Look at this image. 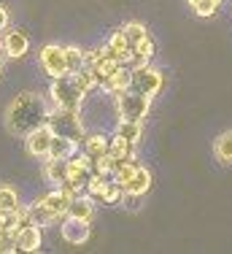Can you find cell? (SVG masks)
Wrapping results in <instances>:
<instances>
[{
	"instance_id": "6da1fadb",
	"label": "cell",
	"mask_w": 232,
	"mask_h": 254,
	"mask_svg": "<svg viewBox=\"0 0 232 254\" xmlns=\"http://www.w3.org/2000/svg\"><path fill=\"white\" fill-rule=\"evenodd\" d=\"M49 111H52V106L46 103L44 95L19 92L8 103V108H5V117H3L5 130H8L11 135H16V138H24L27 132H33L35 127L46 125Z\"/></svg>"
},
{
	"instance_id": "7a4b0ae2",
	"label": "cell",
	"mask_w": 232,
	"mask_h": 254,
	"mask_svg": "<svg viewBox=\"0 0 232 254\" xmlns=\"http://www.w3.org/2000/svg\"><path fill=\"white\" fill-rule=\"evenodd\" d=\"M84 98H87V92H84L81 84L76 81V76L68 73V76L52 78V87H49V100H52V106L70 108V111H81Z\"/></svg>"
},
{
	"instance_id": "3957f363",
	"label": "cell",
	"mask_w": 232,
	"mask_h": 254,
	"mask_svg": "<svg viewBox=\"0 0 232 254\" xmlns=\"http://www.w3.org/2000/svg\"><path fill=\"white\" fill-rule=\"evenodd\" d=\"M116 100V114H119V119H132V122H143L146 117H149L151 111V95H143L138 92V89H121V92L114 95Z\"/></svg>"
},
{
	"instance_id": "277c9868",
	"label": "cell",
	"mask_w": 232,
	"mask_h": 254,
	"mask_svg": "<svg viewBox=\"0 0 232 254\" xmlns=\"http://www.w3.org/2000/svg\"><path fill=\"white\" fill-rule=\"evenodd\" d=\"M46 122H49V127L54 130V135L73 138V141H78V143L87 138V130H84V122H81V111H70V108H57V106H52Z\"/></svg>"
},
{
	"instance_id": "5b68a950",
	"label": "cell",
	"mask_w": 232,
	"mask_h": 254,
	"mask_svg": "<svg viewBox=\"0 0 232 254\" xmlns=\"http://www.w3.org/2000/svg\"><path fill=\"white\" fill-rule=\"evenodd\" d=\"M38 63H41V68H44V73H46L49 78L68 76V54H65V46H59V44H46V46H41Z\"/></svg>"
},
{
	"instance_id": "8992f818",
	"label": "cell",
	"mask_w": 232,
	"mask_h": 254,
	"mask_svg": "<svg viewBox=\"0 0 232 254\" xmlns=\"http://www.w3.org/2000/svg\"><path fill=\"white\" fill-rule=\"evenodd\" d=\"M162 84H165L162 70L154 68L151 63H143V65H135V68H132V84H130V87L138 89V92L151 95V98H154V95L162 89Z\"/></svg>"
},
{
	"instance_id": "52a82bcc",
	"label": "cell",
	"mask_w": 232,
	"mask_h": 254,
	"mask_svg": "<svg viewBox=\"0 0 232 254\" xmlns=\"http://www.w3.org/2000/svg\"><path fill=\"white\" fill-rule=\"evenodd\" d=\"M52 141H54V130L46 122V125L35 127L33 132L24 135V149H27V154L35 157V160H46L49 149H52Z\"/></svg>"
},
{
	"instance_id": "ba28073f",
	"label": "cell",
	"mask_w": 232,
	"mask_h": 254,
	"mask_svg": "<svg viewBox=\"0 0 232 254\" xmlns=\"http://www.w3.org/2000/svg\"><path fill=\"white\" fill-rule=\"evenodd\" d=\"M59 235H62L65 244L70 246H84L92 235V225L87 219H76V216H65L62 225H59Z\"/></svg>"
},
{
	"instance_id": "9c48e42d",
	"label": "cell",
	"mask_w": 232,
	"mask_h": 254,
	"mask_svg": "<svg viewBox=\"0 0 232 254\" xmlns=\"http://www.w3.org/2000/svg\"><path fill=\"white\" fill-rule=\"evenodd\" d=\"M0 49H3L5 57H11V60H19L24 57V54L30 52V38H27V33L19 27H14V30H3V35H0Z\"/></svg>"
},
{
	"instance_id": "30bf717a",
	"label": "cell",
	"mask_w": 232,
	"mask_h": 254,
	"mask_svg": "<svg viewBox=\"0 0 232 254\" xmlns=\"http://www.w3.org/2000/svg\"><path fill=\"white\" fill-rule=\"evenodd\" d=\"M38 197L44 200V205L52 211L54 216H59V219H65V216H68V205H70V200H73V195H70V192H65L62 187H54L52 192L38 195Z\"/></svg>"
},
{
	"instance_id": "8fae6325",
	"label": "cell",
	"mask_w": 232,
	"mask_h": 254,
	"mask_svg": "<svg viewBox=\"0 0 232 254\" xmlns=\"http://www.w3.org/2000/svg\"><path fill=\"white\" fill-rule=\"evenodd\" d=\"M44 244V227L41 225H24L16 233V249L19 252H38Z\"/></svg>"
},
{
	"instance_id": "7c38bea8",
	"label": "cell",
	"mask_w": 232,
	"mask_h": 254,
	"mask_svg": "<svg viewBox=\"0 0 232 254\" xmlns=\"http://www.w3.org/2000/svg\"><path fill=\"white\" fill-rule=\"evenodd\" d=\"M68 216H76V219H87L92 222L95 216V197L87 195V192H81V195H76L68 205Z\"/></svg>"
},
{
	"instance_id": "4fadbf2b",
	"label": "cell",
	"mask_w": 232,
	"mask_h": 254,
	"mask_svg": "<svg viewBox=\"0 0 232 254\" xmlns=\"http://www.w3.org/2000/svg\"><path fill=\"white\" fill-rule=\"evenodd\" d=\"M130 84H132V68L130 65H121V68L116 70L114 76H108L100 87L106 89L108 95H116V92H121V89H130Z\"/></svg>"
},
{
	"instance_id": "5bb4252c",
	"label": "cell",
	"mask_w": 232,
	"mask_h": 254,
	"mask_svg": "<svg viewBox=\"0 0 232 254\" xmlns=\"http://www.w3.org/2000/svg\"><path fill=\"white\" fill-rule=\"evenodd\" d=\"M44 179L52 187H59L68 179V160H52V157H46L44 160Z\"/></svg>"
},
{
	"instance_id": "9a60e30c",
	"label": "cell",
	"mask_w": 232,
	"mask_h": 254,
	"mask_svg": "<svg viewBox=\"0 0 232 254\" xmlns=\"http://www.w3.org/2000/svg\"><path fill=\"white\" fill-rule=\"evenodd\" d=\"M76 152H78V141L65 138V135H54L52 149H49V157H52V160H70Z\"/></svg>"
},
{
	"instance_id": "2e32d148",
	"label": "cell",
	"mask_w": 232,
	"mask_h": 254,
	"mask_svg": "<svg viewBox=\"0 0 232 254\" xmlns=\"http://www.w3.org/2000/svg\"><path fill=\"white\" fill-rule=\"evenodd\" d=\"M149 190H151V171H149V168H143V165H138L135 176H132V179L124 184V192H130V195H140V197H143Z\"/></svg>"
},
{
	"instance_id": "e0dca14e",
	"label": "cell",
	"mask_w": 232,
	"mask_h": 254,
	"mask_svg": "<svg viewBox=\"0 0 232 254\" xmlns=\"http://www.w3.org/2000/svg\"><path fill=\"white\" fill-rule=\"evenodd\" d=\"M81 143H84V152L92 157V160H95V157L108 154V149H111V138L103 135V132H92V135H87Z\"/></svg>"
},
{
	"instance_id": "ac0fdd59",
	"label": "cell",
	"mask_w": 232,
	"mask_h": 254,
	"mask_svg": "<svg viewBox=\"0 0 232 254\" xmlns=\"http://www.w3.org/2000/svg\"><path fill=\"white\" fill-rule=\"evenodd\" d=\"M213 157L222 165H232V130L219 132V138L213 141Z\"/></svg>"
},
{
	"instance_id": "d6986e66",
	"label": "cell",
	"mask_w": 232,
	"mask_h": 254,
	"mask_svg": "<svg viewBox=\"0 0 232 254\" xmlns=\"http://www.w3.org/2000/svg\"><path fill=\"white\" fill-rule=\"evenodd\" d=\"M108 154L114 157L116 162H124V160H135V143H130L127 138L116 135L111 138V149H108Z\"/></svg>"
},
{
	"instance_id": "ffe728a7",
	"label": "cell",
	"mask_w": 232,
	"mask_h": 254,
	"mask_svg": "<svg viewBox=\"0 0 232 254\" xmlns=\"http://www.w3.org/2000/svg\"><path fill=\"white\" fill-rule=\"evenodd\" d=\"M116 135H121V138H127L130 143H140V138H143V122H132V119H119L116 122Z\"/></svg>"
},
{
	"instance_id": "44dd1931",
	"label": "cell",
	"mask_w": 232,
	"mask_h": 254,
	"mask_svg": "<svg viewBox=\"0 0 232 254\" xmlns=\"http://www.w3.org/2000/svg\"><path fill=\"white\" fill-rule=\"evenodd\" d=\"M30 208H33V222H35V225H41V227H49V225H57V222H59V216H54L52 211L44 205L41 197H35V200L30 203Z\"/></svg>"
},
{
	"instance_id": "7402d4cb",
	"label": "cell",
	"mask_w": 232,
	"mask_h": 254,
	"mask_svg": "<svg viewBox=\"0 0 232 254\" xmlns=\"http://www.w3.org/2000/svg\"><path fill=\"white\" fill-rule=\"evenodd\" d=\"M108 184H111V176H103V173L92 171V176H89V181H87V195H92L95 200H103Z\"/></svg>"
},
{
	"instance_id": "603a6c76",
	"label": "cell",
	"mask_w": 232,
	"mask_h": 254,
	"mask_svg": "<svg viewBox=\"0 0 232 254\" xmlns=\"http://www.w3.org/2000/svg\"><path fill=\"white\" fill-rule=\"evenodd\" d=\"M132 52H135V57H138V63H135V65L151 63V57H154V52H157V44H154V38H151V35H146L143 41H138V44L132 46Z\"/></svg>"
},
{
	"instance_id": "cb8c5ba5",
	"label": "cell",
	"mask_w": 232,
	"mask_h": 254,
	"mask_svg": "<svg viewBox=\"0 0 232 254\" xmlns=\"http://www.w3.org/2000/svg\"><path fill=\"white\" fill-rule=\"evenodd\" d=\"M121 33L127 35L130 46H135L138 41H143L146 35H151V33H149V27H146L143 22H124V25H121Z\"/></svg>"
},
{
	"instance_id": "d4e9b609",
	"label": "cell",
	"mask_w": 232,
	"mask_h": 254,
	"mask_svg": "<svg viewBox=\"0 0 232 254\" xmlns=\"http://www.w3.org/2000/svg\"><path fill=\"white\" fill-rule=\"evenodd\" d=\"M65 54H68V73L76 76L78 70L87 68V57H84V49H78V46H65Z\"/></svg>"
},
{
	"instance_id": "484cf974",
	"label": "cell",
	"mask_w": 232,
	"mask_h": 254,
	"mask_svg": "<svg viewBox=\"0 0 232 254\" xmlns=\"http://www.w3.org/2000/svg\"><path fill=\"white\" fill-rule=\"evenodd\" d=\"M70 76H73V73H70ZM76 81L81 84V89H84L87 95L92 92V89L100 87V76H97V73H95V68H89V65H87L84 70H78V73H76Z\"/></svg>"
},
{
	"instance_id": "4316f807",
	"label": "cell",
	"mask_w": 232,
	"mask_h": 254,
	"mask_svg": "<svg viewBox=\"0 0 232 254\" xmlns=\"http://www.w3.org/2000/svg\"><path fill=\"white\" fill-rule=\"evenodd\" d=\"M0 233H19V219H16V208H0Z\"/></svg>"
},
{
	"instance_id": "83f0119b",
	"label": "cell",
	"mask_w": 232,
	"mask_h": 254,
	"mask_svg": "<svg viewBox=\"0 0 232 254\" xmlns=\"http://www.w3.org/2000/svg\"><path fill=\"white\" fill-rule=\"evenodd\" d=\"M186 3H189V8H192L197 16H213L216 8L224 3V0H186Z\"/></svg>"
},
{
	"instance_id": "f1b7e54d",
	"label": "cell",
	"mask_w": 232,
	"mask_h": 254,
	"mask_svg": "<svg viewBox=\"0 0 232 254\" xmlns=\"http://www.w3.org/2000/svg\"><path fill=\"white\" fill-rule=\"evenodd\" d=\"M135 171H138V162H135V160H124V162H119V165H116V171H114V181H119V184L124 187L127 181L135 176Z\"/></svg>"
},
{
	"instance_id": "f546056e",
	"label": "cell",
	"mask_w": 232,
	"mask_h": 254,
	"mask_svg": "<svg viewBox=\"0 0 232 254\" xmlns=\"http://www.w3.org/2000/svg\"><path fill=\"white\" fill-rule=\"evenodd\" d=\"M19 205V192L11 184H0V208H16Z\"/></svg>"
},
{
	"instance_id": "4dcf8cb0",
	"label": "cell",
	"mask_w": 232,
	"mask_h": 254,
	"mask_svg": "<svg viewBox=\"0 0 232 254\" xmlns=\"http://www.w3.org/2000/svg\"><path fill=\"white\" fill-rule=\"evenodd\" d=\"M121 197H124V187H121L119 181H114V179H111V184H108V190H106V195H103V200H100V203L116 205V203H121Z\"/></svg>"
},
{
	"instance_id": "1f68e13d",
	"label": "cell",
	"mask_w": 232,
	"mask_h": 254,
	"mask_svg": "<svg viewBox=\"0 0 232 254\" xmlns=\"http://www.w3.org/2000/svg\"><path fill=\"white\" fill-rule=\"evenodd\" d=\"M8 252H19L16 249V235L0 233V254H8Z\"/></svg>"
},
{
	"instance_id": "d6a6232c",
	"label": "cell",
	"mask_w": 232,
	"mask_h": 254,
	"mask_svg": "<svg viewBox=\"0 0 232 254\" xmlns=\"http://www.w3.org/2000/svg\"><path fill=\"white\" fill-rule=\"evenodd\" d=\"M5 27H8V8H5V5H0V33H3Z\"/></svg>"
},
{
	"instance_id": "836d02e7",
	"label": "cell",
	"mask_w": 232,
	"mask_h": 254,
	"mask_svg": "<svg viewBox=\"0 0 232 254\" xmlns=\"http://www.w3.org/2000/svg\"><path fill=\"white\" fill-rule=\"evenodd\" d=\"M0 76H3V49H0Z\"/></svg>"
}]
</instances>
